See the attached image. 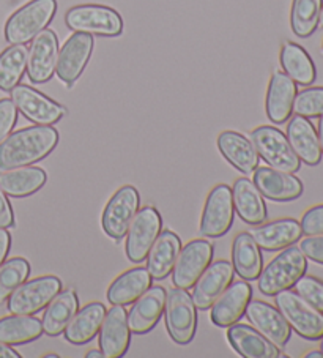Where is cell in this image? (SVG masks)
Here are the masks:
<instances>
[{"label":"cell","mask_w":323,"mask_h":358,"mask_svg":"<svg viewBox=\"0 0 323 358\" xmlns=\"http://www.w3.org/2000/svg\"><path fill=\"white\" fill-rule=\"evenodd\" d=\"M59 144V131L52 125L17 129L0 142V171L24 168L51 155Z\"/></svg>","instance_id":"1"},{"label":"cell","mask_w":323,"mask_h":358,"mask_svg":"<svg viewBox=\"0 0 323 358\" xmlns=\"http://www.w3.org/2000/svg\"><path fill=\"white\" fill-rule=\"evenodd\" d=\"M306 270L308 261L300 246H287L260 271L257 287L266 297H275L276 294L294 287Z\"/></svg>","instance_id":"2"},{"label":"cell","mask_w":323,"mask_h":358,"mask_svg":"<svg viewBox=\"0 0 323 358\" xmlns=\"http://www.w3.org/2000/svg\"><path fill=\"white\" fill-rule=\"evenodd\" d=\"M57 13V0H30L17 8L5 24V40L10 45H27L48 29Z\"/></svg>","instance_id":"3"},{"label":"cell","mask_w":323,"mask_h":358,"mask_svg":"<svg viewBox=\"0 0 323 358\" xmlns=\"http://www.w3.org/2000/svg\"><path fill=\"white\" fill-rule=\"evenodd\" d=\"M66 27L73 32L96 36H119L123 32V20L119 11L106 5H76L66 11Z\"/></svg>","instance_id":"4"},{"label":"cell","mask_w":323,"mask_h":358,"mask_svg":"<svg viewBox=\"0 0 323 358\" xmlns=\"http://www.w3.org/2000/svg\"><path fill=\"white\" fill-rule=\"evenodd\" d=\"M275 301L276 308L296 335L308 341H317L323 336V313L315 310L296 292L290 289L279 292L275 295Z\"/></svg>","instance_id":"5"},{"label":"cell","mask_w":323,"mask_h":358,"mask_svg":"<svg viewBox=\"0 0 323 358\" xmlns=\"http://www.w3.org/2000/svg\"><path fill=\"white\" fill-rule=\"evenodd\" d=\"M250 139L257 155L268 164V168L295 174L301 162L292 150V147L281 129L270 125H262L254 129Z\"/></svg>","instance_id":"6"},{"label":"cell","mask_w":323,"mask_h":358,"mask_svg":"<svg viewBox=\"0 0 323 358\" xmlns=\"http://www.w3.org/2000/svg\"><path fill=\"white\" fill-rule=\"evenodd\" d=\"M166 329L173 343L180 345L189 344L197 330V308L186 289L173 287L167 294Z\"/></svg>","instance_id":"7"},{"label":"cell","mask_w":323,"mask_h":358,"mask_svg":"<svg viewBox=\"0 0 323 358\" xmlns=\"http://www.w3.org/2000/svg\"><path fill=\"white\" fill-rule=\"evenodd\" d=\"M60 291L62 281L57 276L52 275L35 278L32 281L22 282L8 297V313L34 316V314L45 310L49 305V301Z\"/></svg>","instance_id":"8"},{"label":"cell","mask_w":323,"mask_h":358,"mask_svg":"<svg viewBox=\"0 0 323 358\" xmlns=\"http://www.w3.org/2000/svg\"><path fill=\"white\" fill-rule=\"evenodd\" d=\"M235 218L232 189L221 183L210 191L205 201L199 231L203 237L221 238L231 231Z\"/></svg>","instance_id":"9"},{"label":"cell","mask_w":323,"mask_h":358,"mask_svg":"<svg viewBox=\"0 0 323 358\" xmlns=\"http://www.w3.org/2000/svg\"><path fill=\"white\" fill-rule=\"evenodd\" d=\"M141 206V196L131 185H125L117 189L114 196L106 203L101 217V227L104 234L114 240H122L127 236Z\"/></svg>","instance_id":"10"},{"label":"cell","mask_w":323,"mask_h":358,"mask_svg":"<svg viewBox=\"0 0 323 358\" xmlns=\"http://www.w3.org/2000/svg\"><path fill=\"white\" fill-rule=\"evenodd\" d=\"M161 229H163V218L157 208L147 206L138 210L125 236V251L129 261L134 264L144 262Z\"/></svg>","instance_id":"11"},{"label":"cell","mask_w":323,"mask_h":358,"mask_svg":"<svg viewBox=\"0 0 323 358\" xmlns=\"http://www.w3.org/2000/svg\"><path fill=\"white\" fill-rule=\"evenodd\" d=\"M11 101L15 103L17 113L36 125H54L66 114L65 106L30 85L17 84L11 90Z\"/></svg>","instance_id":"12"},{"label":"cell","mask_w":323,"mask_h":358,"mask_svg":"<svg viewBox=\"0 0 323 358\" xmlns=\"http://www.w3.org/2000/svg\"><path fill=\"white\" fill-rule=\"evenodd\" d=\"M215 246L208 240H192L180 250L172 270V282L180 289H191L194 286L205 268L213 261Z\"/></svg>","instance_id":"13"},{"label":"cell","mask_w":323,"mask_h":358,"mask_svg":"<svg viewBox=\"0 0 323 358\" xmlns=\"http://www.w3.org/2000/svg\"><path fill=\"white\" fill-rule=\"evenodd\" d=\"M93 46H95L93 36L80 32H74L62 46L57 57V66H55V75L68 89H71L74 83L82 76L92 57Z\"/></svg>","instance_id":"14"},{"label":"cell","mask_w":323,"mask_h":358,"mask_svg":"<svg viewBox=\"0 0 323 358\" xmlns=\"http://www.w3.org/2000/svg\"><path fill=\"white\" fill-rule=\"evenodd\" d=\"M59 38L54 30L45 29L35 36L27 55V75L34 84H45L55 75Z\"/></svg>","instance_id":"15"},{"label":"cell","mask_w":323,"mask_h":358,"mask_svg":"<svg viewBox=\"0 0 323 358\" xmlns=\"http://www.w3.org/2000/svg\"><path fill=\"white\" fill-rule=\"evenodd\" d=\"M245 316L260 335L265 336L271 344L282 349L290 341L292 329L284 319L281 311L262 300H251L247 303Z\"/></svg>","instance_id":"16"},{"label":"cell","mask_w":323,"mask_h":358,"mask_svg":"<svg viewBox=\"0 0 323 358\" xmlns=\"http://www.w3.org/2000/svg\"><path fill=\"white\" fill-rule=\"evenodd\" d=\"M99 350L106 358H122L127 355L131 343V330L128 325V311L125 306L114 305L106 311L99 329Z\"/></svg>","instance_id":"17"},{"label":"cell","mask_w":323,"mask_h":358,"mask_svg":"<svg viewBox=\"0 0 323 358\" xmlns=\"http://www.w3.org/2000/svg\"><path fill=\"white\" fill-rule=\"evenodd\" d=\"M235 270L229 261L211 262L192 287V301L197 310H210L213 301L231 286Z\"/></svg>","instance_id":"18"},{"label":"cell","mask_w":323,"mask_h":358,"mask_svg":"<svg viewBox=\"0 0 323 358\" xmlns=\"http://www.w3.org/2000/svg\"><path fill=\"white\" fill-rule=\"evenodd\" d=\"M252 299V287L245 281L231 282L224 292L211 305L210 319L220 329H229V327L240 322L245 316V311Z\"/></svg>","instance_id":"19"},{"label":"cell","mask_w":323,"mask_h":358,"mask_svg":"<svg viewBox=\"0 0 323 358\" xmlns=\"http://www.w3.org/2000/svg\"><path fill=\"white\" fill-rule=\"evenodd\" d=\"M167 292L161 286H150L136 300L128 313V325L134 335H145L158 325L164 314Z\"/></svg>","instance_id":"20"},{"label":"cell","mask_w":323,"mask_h":358,"mask_svg":"<svg viewBox=\"0 0 323 358\" xmlns=\"http://www.w3.org/2000/svg\"><path fill=\"white\" fill-rule=\"evenodd\" d=\"M252 182L264 197L275 202L295 201L303 194V183L289 172L273 168H256L252 172Z\"/></svg>","instance_id":"21"},{"label":"cell","mask_w":323,"mask_h":358,"mask_svg":"<svg viewBox=\"0 0 323 358\" xmlns=\"http://www.w3.org/2000/svg\"><path fill=\"white\" fill-rule=\"evenodd\" d=\"M296 84L284 71H275L266 89L265 110L273 123H285L294 113Z\"/></svg>","instance_id":"22"},{"label":"cell","mask_w":323,"mask_h":358,"mask_svg":"<svg viewBox=\"0 0 323 358\" xmlns=\"http://www.w3.org/2000/svg\"><path fill=\"white\" fill-rule=\"evenodd\" d=\"M251 236L259 248L265 251H281L287 246L295 245L301 238L303 231L300 221L294 218H282L270 223L257 224L251 229Z\"/></svg>","instance_id":"23"},{"label":"cell","mask_w":323,"mask_h":358,"mask_svg":"<svg viewBox=\"0 0 323 358\" xmlns=\"http://www.w3.org/2000/svg\"><path fill=\"white\" fill-rule=\"evenodd\" d=\"M227 341L232 349L243 358H278L281 357L279 348L251 325L234 324L227 330Z\"/></svg>","instance_id":"24"},{"label":"cell","mask_w":323,"mask_h":358,"mask_svg":"<svg viewBox=\"0 0 323 358\" xmlns=\"http://www.w3.org/2000/svg\"><path fill=\"white\" fill-rule=\"evenodd\" d=\"M287 141L298 159L308 166H317L322 162L319 136L309 119L295 115L287 123Z\"/></svg>","instance_id":"25"},{"label":"cell","mask_w":323,"mask_h":358,"mask_svg":"<svg viewBox=\"0 0 323 358\" xmlns=\"http://www.w3.org/2000/svg\"><path fill=\"white\" fill-rule=\"evenodd\" d=\"M232 189L234 208L246 224H262L268 217L264 196L250 178H237Z\"/></svg>","instance_id":"26"},{"label":"cell","mask_w":323,"mask_h":358,"mask_svg":"<svg viewBox=\"0 0 323 358\" xmlns=\"http://www.w3.org/2000/svg\"><path fill=\"white\" fill-rule=\"evenodd\" d=\"M218 149L229 164L241 174H252L259 166V155L251 139L237 131H222L218 136Z\"/></svg>","instance_id":"27"},{"label":"cell","mask_w":323,"mask_h":358,"mask_svg":"<svg viewBox=\"0 0 323 358\" xmlns=\"http://www.w3.org/2000/svg\"><path fill=\"white\" fill-rule=\"evenodd\" d=\"M152 275L144 267L127 270L110 282L106 297L113 305H133L152 286Z\"/></svg>","instance_id":"28"},{"label":"cell","mask_w":323,"mask_h":358,"mask_svg":"<svg viewBox=\"0 0 323 358\" xmlns=\"http://www.w3.org/2000/svg\"><path fill=\"white\" fill-rule=\"evenodd\" d=\"M182 250V240L172 231L161 232L147 256V270L153 280H166Z\"/></svg>","instance_id":"29"},{"label":"cell","mask_w":323,"mask_h":358,"mask_svg":"<svg viewBox=\"0 0 323 358\" xmlns=\"http://www.w3.org/2000/svg\"><path fill=\"white\" fill-rule=\"evenodd\" d=\"M79 311V299L78 294L73 289H66L64 292H59L49 301L43 313L41 325L43 333L48 336L55 338L65 331L66 325L71 322L74 314Z\"/></svg>","instance_id":"30"},{"label":"cell","mask_w":323,"mask_h":358,"mask_svg":"<svg viewBox=\"0 0 323 358\" xmlns=\"http://www.w3.org/2000/svg\"><path fill=\"white\" fill-rule=\"evenodd\" d=\"M106 316V306L99 301L85 305L79 310L64 331L65 339L74 345H84L98 335Z\"/></svg>","instance_id":"31"},{"label":"cell","mask_w":323,"mask_h":358,"mask_svg":"<svg viewBox=\"0 0 323 358\" xmlns=\"http://www.w3.org/2000/svg\"><path fill=\"white\" fill-rule=\"evenodd\" d=\"M232 267L245 281L257 280L264 267L259 245L250 232H240L232 242Z\"/></svg>","instance_id":"32"},{"label":"cell","mask_w":323,"mask_h":358,"mask_svg":"<svg viewBox=\"0 0 323 358\" xmlns=\"http://www.w3.org/2000/svg\"><path fill=\"white\" fill-rule=\"evenodd\" d=\"M48 180L46 172L35 166H24L0 172V188L11 197H27L40 191Z\"/></svg>","instance_id":"33"},{"label":"cell","mask_w":323,"mask_h":358,"mask_svg":"<svg viewBox=\"0 0 323 358\" xmlns=\"http://www.w3.org/2000/svg\"><path fill=\"white\" fill-rule=\"evenodd\" d=\"M279 62L285 75L292 81L300 85H310L317 78V70L310 55L303 46L294 41H285L281 52H279Z\"/></svg>","instance_id":"34"},{"label":"cell","mask_w":323,"mask_h":358,"mask_svg":"<svg viewBox=\"0 0 323 358\" xmlns=\"http://www.w3.org/2000/svg\"><path fill=\"white\" fill-rule=\"evenodd\" d=\"M43 335L41 320L24 314H11L0 319V341L21 345L36 341Z\"/></svg>","instance_id":"35"},{"label":"cell","mask_w":323,"mask_h":358,"mask_svg":"<svg viewBox=\"0 0 323 358\" xmlns=\"http://www.w3.org/2000/svg\"><path fill=\"white\" fill-rule=\"evenodd\" d=\"M26 45H11L0 54V90L11 92L27 73Z\"/></svg>","instance_id":"36"},{"label":"cell","mask_w":323,"mask_h":358,"mask_svg":"<svg viewBox=\"0 0 323 358\" xmlns=\"http://www.w3.org/2000/svg\"><path fill=\"white\" fill-rule=\"evenodd\" d=\"M323 0H292L290 27L298 38H309L319 27Z\"/></svg>","instance_id":"37"},{"label":"cell","mask_w":323,"mask_h":358,"mask_svg":"<svg viewBox=\"0 0 323 358\" xmlns=\"http://www.w3.org/2000/svg\"><path fill=\"white\" fill-rule=\"evenodd\" d=\"M30 264L22 257H13L0 265V301L8 300L22 282L29 280Z\"/></svg>","instance_id":"38"},{"label":"cell","mask_w":323,"mask_h":358,"mask_svg":"<svg viewBox=\"0 0 323 358\" xmlns=\"http://www.w3.org/2000/svg\"><path fill=\"white\" fill-rule=\"evenodd\" d=\"M294 113L306 119L323 115V87H308L296 94Z\"/></svg>","instance_id":"39"},{"label":"cell","mask_w":323,"mask_h":358,"mask_svg":"<svg viewBox=\"0 0 323 358\" xmlns=\"http://www.w3.org/2000/svg\"><path fill=\"white\" fill-rule=\"evenodd\" d=\"M295 292L304 299L308 303L313 305L315 310L323 313V281L315 276L304 273L300 280L295 282Z\"/></svg>","instance_id":"40"},{"label":"cell","mask_w":323,"mask_h":358,"mask_svg":"<svg viewBox=\"0 0 323 358\" xmlns=\"http://www.w3.org/2000/svg\"><path fill=\"white\" fill-rule=\"evenodd\" d=\"M17 122V109L11 98H2L0 100V142L7 139L11 134Z\"/></svg>","instance_id":"41"},{"label":"cell","mask_w":323,"mask_h":358,"mask_svg":"<svg viewBox=\"0 0 323 358\" xmlns=\"http://www.w3.org/2000/svg\"><path fill=\"white\" fill-rule=\"evenodd\" d=\"M300 226L304 236H323V203L306 210Z\"/></svg>","instance_id":"42"},{"label":"cell","mask_w":323,"mask_h":358,"mask_svg":"<svg viewBox=\"0 0 323 358\" xmlns=\"http://www.w3.org/2000/svg\"><path fill=\"white\" fill-rule=\"evenodd\" d=\"M300 250L309 261L323 265V236H308L303 238Z\"/></svg>","instance_id":"43"},{"label":"cell","mask_w":323,"mask_h":358,"mask_svg":"<svg viewBox=\"0 0 323 358\" xmlns=\"http://www.w3.org/2000/svg\"><path fill=\"white\" fill-rule=\"evenodd\" d=\"M15 224V213L7 193L0 188V229H8Z\"/></svg>","instance_id":"44"},{"label":"cell","mask_w":323,"mask_h":358,"mask_svg":"<svg viewBox=\"0 0 323 358\" xmlns=\"http://www.w3.org/2000/svg\"><path fill=\"white\" fill-rule=\"evenodd\" d=\"M11 248V236L7 229H0V265L5 262Z\"/></svg>","instance_id":"45"},{"label":"cell","mask_w":323,"mask_h":358,"mask_svg":"<svg viewBox=\"0 0 323 358\" xmlns=\"http://www.w3.org/2000/svg\"><path fill=\"white\" fill-rule=\"evenodd\" d=\"M0 358H21V355L10 344L0 341Z\"/></svg>","instance_id":"46"},{"label":"cell","mask_w":323,"mask_h":358,"mask_svg":"<svg viewBox=\"0 0 323 358\" xmlns=\"http://www.w3.org/2000/svg\"><path fill=\"white\" fill-rule=\"evenodd\" d=\"M319 144H320V150H322V157H323V115H320V120H319Z\"/></svg>","instance_id":"47"},{"label":"cell","mask_w":323,"mask_h":358,"mask_svg":"<svg viewBox=\"0 0 323 358\" xmlns=\"http://www.w3.org/2000/svg\"><path fill=\"white\" fill-rule=\"evenodd\" d=\"M85 357H87V358H101V357H104V355H103L101 350L93 349V350H90V352H87Z\"/></svg>","instance_id":"48"},{"label":"cell","mask_w":323,"mask_h":358,"mask_svg":"<svg viewBox=\"0 0 323 358\" xmlns=\"http://www.w3.org/2000/svg\"><path fill=\"white\" fill-rule=\"evenodd\" d=\"M304 357H306V358H322L323 354L320 350H315V352H309V354H306Z\"/></svg>","instance_id":"49"},{"label":"cell","mask_w":323,"mask_h":358,"mask_svg":"<svg viewBox=\"0 0 323 358\" xmlns=\"http://www.w3.org/2000/svg\"><path fill=\"white\" fill-rule=\"evenodd\" d=\"M43 358H59V355L57 354H46V355H43Z\"/></svg>","instance_id":"50"},{"label":"cell","mask_w":323,"mask_h":358,"mask_svg":"<svg viewBox=\"0 0 323 358\" xmlns=\"http://www.w3.org/2000/svg\"><path fill=\"white\" fill-rule=\"evenodd\" d=\"M319 24H320V27H323V7H322V11H320V20H319Z\"/></svg>","instance_id":"51"},{"label":"cell","mask_w":323,"mask_h":358,"mask_svg":"<svg viewBox=\"0 0 323 358\" xmlns=\"http://www.w3.org/2000/svg\"><path fill=\"white\" fill-rule=\"evenodd\" d=\"M320 339H322V343H320V352L323 354V336H322Z\"/></svg>","instance_id":"52"},{"label":"cell","mask_w":323,"mask_h":358,"mask_svg":"<svg viewBox=\"0 0 323 358\" xmlns=\"http://www.w3.org/2000/svg\"><path fill=\"white\" fill-rule=\"evenodd\" d=\"M322 54H323V41H322Z\"/></svg>","instance_id":"53"}]
</instances>
